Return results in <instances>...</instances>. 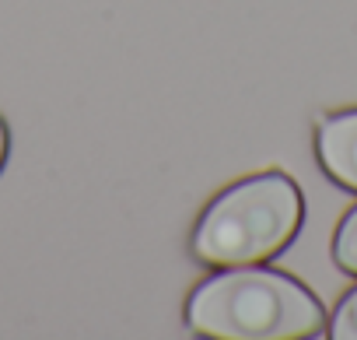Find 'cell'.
<instances>
[{
  "label": "cell",
  "mask_w": 357,
  "mask_h": 340,
  "mask_svg": "<svg viewBox=\"0 0 357 340\" xmlns=\"http://www.w3.org/2000/svg\"><path fill=\"white\" fill-rule=\"evenodd\" d=\"M333 260L340 270L354 274L357 277V207L340 221L336 228V239H333Z\"/></svg>",
  "instance_id": "277c9868"
},
{
  "label": "cell",
  "mask_w": 357,
  "mask_h": 340,
  "mask_svg": "<svg viewBox=\"0 0 357 340\" xmlns=\"http://www.w3.org/2000/svg\"><path fill=\"white\" fill-rule=\"evenodd\" d=\"M315 154L322 172L357 193V109L333 112L315 130Z\"/></svg>",
  "instance_id": "3957f363"
},
{
  "label": "cell",
  "mask_w": 357,
  "mask_h": 340,
  "mask_svg": "<svg viewBox=\"0 0 357 340\" xmlns=\"http://www.w3.org/2000/svg\"><path fill=\"white\" fill-rule=\"evenodd\" d=\"M186 323L193 333L221 340H294L315 337L326 316L294 277L252 263L207 277L190 295Z\"/></svg>",
  "instance_id": "6da1fadb"
},
{
  "label": "cell",
  "mask_w": 357,
  "mask_h": 340,
  "mask_svg": "<svg viewBox=\"0 0 357 340\" xmlns=\"http://www.w3.org/2000/svg\"><path fill=\"white\" fill-rule=\"evenodd\" d=\"M301 193L284 172H263L225 190L193 232V256L207 267H252L277 256L301 228Z\"/></svg>",
  "instance_id": "7a4b0ae2"
},
{
  "label": "cell",
  "mask_w": 357,
  "mask_h": 340,
  "mask_svg": "<svg viewBox=\"0 0 357 340\" xmlns=\"http://www.w3.org/2000/svg\"><path fill=\"white\" fill-rule=\"evenodd\" d=\"M329 333L336 340H357V288L336 305V316L329 323Z\"/></svg>",
  "instance_id": "5b68a950"
},
{
  "label": "cell",
  "mask_w": 357,
  "mask_h": 340,
  "mask_svg": "<svg viewBox=\"0 0 357 340\" xmlns=\"http://www.w3.org/2000/svg\"><path fill=\"white\" fill-rule=\"evenodd\" d=\"M4 154H8V130L0 123V165H4Z\"/></svg>",
  "instance_id": "8992f818"
}]
</instances>
